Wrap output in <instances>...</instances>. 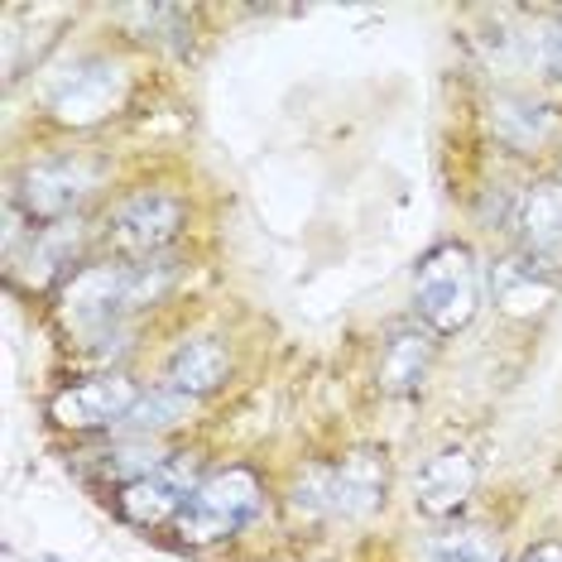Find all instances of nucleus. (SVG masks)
<instances>
[{
    "label": "nucleus",
    "instance_id": "f257e3e1",
    "mask_svg": "<svg viewBox=\"0 0 562 562\" xmlns=\"http://www.w3.org/2000/svg\"><path fill=\"white\" fill-rule=\"evenodd\" d=\"M111 183V155L106 149H48L30 155L10 173V207L30 226H54L87 216L97 193Z\"/></svg>",
    "mask_w": 562,
    "mask_h": 562
},
{
    "label": "nucleus",
    "instance_id": "f03ea898",
    "mask_svg": "<svg viewBox=\"0 0 562 562\" xmlns=\"http://www.w3.org/2000/svg\"><path fill=\"white\" fill-rule=\"evenodd\" d=\"M139 97V72L125 54L97 48L82 54L44 97V121L63 135H92L101 125L121 121Z\"/></svg>",
    "mask_w": 562,
    "mask_h": 562
},
{
    "label": "nucleus",
    "instance_id": "7ed1b4c3",
    "mask_svg": "<svg viewBox=\"0 0 562 562\" xmlns=\"http://www.w3.org/2000/svg\"><path fill=\"white\" fill-rule=\"evenodd\" d=\"M270 515V481L250 462H226L212 467V476L193 491V501L178 509L169 533L183 548H222L240 539Z\"/></svg>",
    "mask_w": 562,
    "mask_h": 562
},
{
    "label": "nucleus",
    "instance_id": "20e7f679",
    "mask_svg": "<svg viewBox=\"0 0 562 562\" xmlns=\"http://www.w3.org/2000/svg\"><path fill=\"white\" fill-rule=\"evenodd\" d=\"M193 207L169 183H135L101 212V246L116 260H159L188 236Z\"/></svg>",
    "mask_w": 562,
    "mask_h": 562
},
{
    "label": "nucleus",
    "instance_id": "39448f33",
    "mask_svg": "<svg viewBox=\"0 0 562 562\" xmlns=\"http://www.w3.org/2000/svg\"><path fill=\"white\" fill-rule=\"evenodd\" d=\"M485 303V270L467 240H442L414 265V317L438 337H457Z\"/></svg>",
    "mask_w": 562,
    "mask_h": 562
},
{
    "label": "nucleus",
    "instance_id": "423d86ee",
    "mask_svg": "<svg viewBox=\"0 0 562 562\" xmlns=\"http://www.w3.org/2000/svg\"><path fill=\"white\" fill-rule=\"evenodd\" d=\"M145 390L149 385H139L131 370H97V375H78L68 385H58L48 394L44 414L58 432H72V438L121 432Z\"/></svg>",
    "mask_w": 562,
    "mask_h": 562
},
{
    "label": "nucleus",
    "instance_id": "0eeeda50",
    "mask_svg": "<svg viewBox=\"0 0 562 562\" xmlns=\"http://www.w3.org/2000/svg\"><path fill=\"white\" fill-rule=\"evenodd\" d=\"M97 240L101 226H92L87 216H72V222H54V226H30L24 236V250L15 260H5V274L20 293H58L82 265L97 260Z\"/></svg>",
    "mask_w": 562,
    "mask_h": 562
},
{
    "label": "nucleus",
    "instance_id": "6e6552de",
    "mask_svg": "<svg viewBox=\"0 0 562 562\" xmlns=\"http://www.w3.org/2000/svg\"><path fill=\"white\" fill-rule=\"evenodd\" d=\"M485 121H491L495 145L515 159H558L562 155V106L548 97L501 87V92L491 97Z\"/></svg>",
    "mask_w": 562,
    "mask_h": 562
},
{
    "label": "nucleus",
    "instance_id": "1a4fd4ad",
    "mask_svg": "<svg viewBox=\"0 0 562 562\" xmlns=\"http://www.w3.org/2000/svg\"><path fill=\"white\" fill-rule=\"evenodd\" d=\"M509 246H515L539 274L562 284V178L558 173H539L519 188Z\"/></svg>",
    "mask_w": 562,
    "mask_h": 562
},
{
    "label": "nucleus",
    "instance_id": "9d476101",
    "mask_svg": "<svg viewBox=\"0 0 562 562\" xmlns=\"http://www.w3.org/2000/svg\"><path fill=\"white\" fill-rule=\"evenodd\" d=\"M438 347L442 337L428 331L418 317L408 323H394L385 337H380V356H375V390L385 400H408L428 385L432 366H438Z\"/></svg>",
    "mask_w": 562,
    "mask_h": 562
},
{
    "label": "nucleus",
    "instance_id": "9b49d317",
    "mask_svg": "<svg viewBox=\"0 0 562 562\" xmlns=\"http://www.w3.org/2000/svg\"><path fill=\"white\" fill-rule=\"evenodd\" d=\"M481 485V462L471 457V447H438L432 457H424L414 476V509L428 519H462V509L471 505Z\"/></svg>",
    "mask_w": 562,
    "mask_h": 562
},
{
    "label": "nucleus",
    "instance_id": "f8f14e48",
    "mask_svg": "<svg viewBox=\"0 0 562 562\" xmlns=\"http://www.w3.org/2000/svg\"><path fill=\"white\" fill-rule=\"evenodd\" d=\"M232 380H236V347L226 337H216V331H193V337H183L169 351L159 385H169L178 394H188L193 404H202V400H212V394H222Z\"/></svg>",
    "mask_w": 562,
    "mask_h": 562
},
{
    "label": "nucleus",
    "instance_id": "ddd939ff",
    "mask_svg": "<svg viewBox=\"0 0 562 562\" xmlns=\"http://www.w3.org/2000/svg\"><path fill=\"white\" fill-rule=\"evenodd\" d=\"M390 501V457L375 447H351L331 462V515L337 524H361Z\"/></svg>",
    "mask_w": 562,
    "mask_h": 562
},
{
    "label": "nucleus",
    "instance_id": "4468645a",
    "mask_svg": "<svg viewBox=\"0 0 562 562\" xmlns=\"http://www.w3.org/2000/svg\"><path fill=\"white\" fill-rule=\"evenodd\" d=\"M169 452H173V447L159 442V438H125V432H121L116 442L92 447V452H78V457H72V471H78L87 485H97V491L116 495V491H125V485L155 476V471L169 462Z\"/></svg>",
    "mask_w": 562,
    "mask_h": 562
},
{
    "label": "nucleus",
    "instance_id": "2eb2a0df",
    "mask_svg": "<svg viewBox=\"0 0 562 562\" xmlns=\"http://www.w3.org/2000/svg\"><path fill=\"white\" fill-rule=\"evenodd\" d=\"M558 289L562 284H553L548 274L533 270L515 246L485 265V293H491L495 308H501L505 317H515V323H533V317H543L548 303L558 299Z\"/></svg>",
    "mask_w": 562,
    "mask_h": 562
},
{
    "label": "nucleus",
    "instance_id": "dca6fc26",
    "mask_svg": "<svg viewBox=\"0 0 562 562\" xmlns=\"http://www.w3.org/2000/svg\"><path fill=\"white\" fill-rule=\"evenodd\" d=\"M121 24H131L135 44H155V48H173V54H188V40H193V10L188 5H125L116 10Z\"/></svg>",
    "mask_w": 562,
    "mask_h": 562
},
{
    "label": "nucleus",
    "instance_id": "f3484780",
    "mask_svg": "<svg viewBox=\"0 0 562 562\" xmlns=\"http://www.w3.org/2000/svg\"><path fill=\"white\" fill-rule=\"evenodd\" d=\"M428 562H505V543L491 524L452 519L428 539Z\"/></svg>",
    "mask_w": 562,
    "mask_h": 562
},
{
    "label": "nucleus",
    "instance_id": "a211bd4d",
    "mask_svg": "<svg viewBox=\"0 0 562 562\" xmlns=\"http://www.w3.org/2000/svg\"><path fill=\"white\" fill-rule=\"evenodd\" d=\"M193 400L188 394H178L169 385H149L145 394H139V404H135V414L125 418V438H159L164 442V432H173V428H183L188 418H193Z\"/></svg>",
    "mask_w": 562,
    "mask_h": 562
},
{
    "label": "nucleus",
    "instance_id": "6ab92c4d",
    "mask_svg": "<svg viewBox=\"0 0 562 562\" xmlns=\"http://www.w3.org/2000/svg\"><path fill=\"white\" fill-rule=\"evenodd\" d=\"M284 509L299 524H308V529L337 524V515H331V462H308L293 471V481L284 491Z\"/></svg>",
    "mask_w": 562,
    "mask_h": 562
},
{
    "label": "nucleus",
    "instance_id": "aec40b11",
    "mask_svg": "<svg viewBox=\"0 0 562 562\" xmlns=\"http://www.w3.org/2000/svg\"><path fill=\"white\" fill-rule=\"evenodd\" d=\"M524 72L562 82V10L533 20L529 30H524Z\"/></svg>",
    "mask_w": 562,
    "mask_h": 562
},
{
    "label": "nucleus",
    "instance_id": "412c9836",
    "mask_svg": "<svg viewBox=\"0 0 562 562\" xmlns=\"http://www.w3.org/2000/svg\"><path fill=\"white\" fill-rule=\"evenodd\" d=\"M515 562H562V539H539L533 548H524Z\"/></svg>",
    "mask_w": 562,
    "mask_h": 562
}]
</instances>
